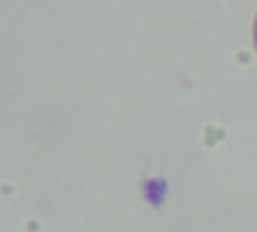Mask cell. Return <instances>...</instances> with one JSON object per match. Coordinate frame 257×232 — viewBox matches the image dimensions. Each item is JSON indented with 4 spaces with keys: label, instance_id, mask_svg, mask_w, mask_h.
<instances>
[{
    "label": "cell",
    "instance_id": "1",
    "mask_svg": "<svg viewBox=\"0 0 257 232\" xmlns=\"http://www.w3.org/2000/svg\"><path fill=\"white\" fill-rule=\"evenodd\" d=\"M254 48H257V21H254Z\"/></svg>",
    "mask_w": 257,
    "mask_h": 232
}]
</instances>
